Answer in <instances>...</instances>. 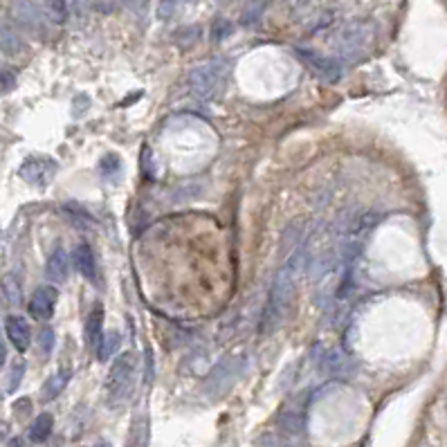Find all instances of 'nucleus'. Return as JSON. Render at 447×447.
Instances as JSON below:
<instances>
[{
	"instance_id": "1",
	"label": "nucleus",
	"mask_w": 447,
	"mask_h": 447,
	"mask_svg": "<svg viewBox=\"0 0 447 447\" xmlns=\"http://www.w3.org/2000/svg\"><path fill=\"white\" fill-rule=\"evenodd\" d=\"M301 261H303V252L297 250L290 258L283 261L279 272H276L272 288H270V295H268V301H266V308H263V315H261V326H258L261 335H270L281 323V319L286 317L290 301H292V295H295V288H297V279H299V272H301Z\"/></svg>"
},
{
	"instance_id": "2",
	"label": "nucleus",
	"mask_w": 447,
	"mask_h": 447,
	"mask_svg": "<svg viewBox=\"0 0 447 447\" xmlns=\"http://www.w3.org/2000/svg\"><path fill=\"white\" fill-rule=\"evenodd\" d=\"M135 378H137V356L133 351L119 353L106 378V403L113 409L124 407L129 403V398L133 396Z\"/></svg>"
},
{
	"instance_id": "3",
	"label": "nucleus",
	"mask_w": 447,
	"mask_h": 447,
	"mask_svg": "<svg viewBox=\"0 0 447 447\" xmlns=\"http://www.w3.org/2000/svg\"><path fill=\"white\" fill-rule=\"evenodd\" d=\"M373 41V27L366 21H348L337 25L333 32V48L337 56L342 59H358L362 56Z\"/></svg>"
},
{
	"instance_id": "4",
	"label": "nucleus",
	"mask_w": 447,
	"mask_h": 447,
	"mask_svg": "<svg viewBox=\"0 0 447 447\" xmlns=\"http://www.w3.org/2000/svg\"><path fill=\"white\" fill-rule=\"evenodd\" d=\"M227 72H229V64L225 59L221 56L209 59L189 72V90L198 99H205V101L214 99L223 90Z\"/></svg>"
},
{
	"instance_id": "5",
	"label": "nucleus",
	"mask_w": 447,
	"mask_h": 447,
	"mask_svg": "<svg viewBox=\"0 0 447 447\" xmlns=\"http://www.w3.org/2000/svg\"><path fill=\"white\" fill-rule=\"evenodd\" d=\"M295 54L303 61V64L311 68L319 79L323 81H328V84H335V81H340L342 79V61L340 59H335V56H326V54H321V52H315V50H295Z\"/></svg>"
},
{
	"instance_id": "6",
	"label": "nucleus",
	"mask_w": 447,
	"mask_h": 447,
	"mask_svg": "<svg viewBox=\"0 0 447 447\" xmlns=\"http://www.w3.org/2000/svg\"><path fill=\"white\" fill-rule=\"evenodd\" d=\"M19 174L25 182L32 184V187H48V184L54 180L56 162L52 158H45V156H32L21 164Z\"/></svg>"
},
{
	"instance_id": "7",
	"label": "nucleus",
	"mask_w": 447,
	"mask_h": 447,
	"mask_svg": "<svg viewBox=\"0 0 447 447\" xmlns=\"http://www.w3.org/2000/svg\"><path fill=\"white\" fill-rule=\"evenodd\" d=\"M11 14L16 23L32 34H43L45 27V11L34 3V0H11Z\"/></svg>"
},
{
	"instance_id": "8",
	"label": "nucleus",
	"mask_w": 447,
	"mask_h": 447,
	"mask_svg": "<svg viewBox=\"0 0 447 447\" xmlns=\"http://www.w3.org/2000/svg\"><path fill=\"white\" fill-rule=\"evenodd\" d=\"M56 301H59V290L54 286H41L32 292V297H29L27 313L36 321H45L54 315Z\"/></svg>"
},
{
	"instance_id": "9",
	"label": "nucleus",
	"mask_w": 447,
	"mask_h": 447,
	"mask_svg": "<svg viewBox=\"0 0 447 447\" xmlns=\"http://www.w3.org/2000/svg\"><path fill=\"white\" fill-rule=\"evenodd\" d=\"M72 263L74 268L79 270V274L84 276L86 281L90 283H97L99 279V268H97V258H95V252L88 243H79L72 252Z\"/></svg>"
},
{
	"instance_id": "10",
	"label": "nucleus",
	"mask_w": 447,
	"mask_h": 447,
	"mask_svg": "<svg viewBox=\"0 0 447 447\" xmlns=\"http://www.w3.org/2000/svg\"><path fill=\"white\" fill-rule=\"evenodd\" d=\"M5 333L9 337L11 346L19 353H25L29 348V342H32V331H29V323L25 321V317L21 315H9L5 319Z\"/></svg>"
},
{
	"instance_id": "11",
	"label": "nucleus",
	"mask_w": 447,
	"mask_h": 447,
	"mask_svg": "<svg viewBox=\"0 0 447 447\" xmlns=\"http://www.w3.org/2000/svg\"><path fill=\"white\" fill-rule=\"evenodd\" d=\"M68 272H70V258L66 250L64 248L52 250V254L48 256V263H45V276L52 283H64L68 279Z\"/></svg>"
},
{
	"instance_id": "12",
	"label": "nucleus",
	"mask_w": 447,
	"mask_h": 447,
	"mask_svg": "<svg viewBox=\"0 0 447 447\" xmlns=\"http://www.w3.org/2000/svg\"><path fill=\"white\" fill-rule=\"evenodd\" d=\"M104 333V306L95 303L90 308V313L86 317V326H84V335H86V344L90 348H95L101 340Z\"/></svg>"
},
{
	"instance_id": "13",
	"label": "nucleus",
	"mask_w": 447,
	"mask_h": 447,
	"mask_svg": "<svg viewBox=\"0 0 447 447\" xmlns=\"http://www.w3.org/2000/svg\"><path fill=\"white\" fill-rule=\"evenodd\" d=\"M68 382H70V371H68V368H59L56 373H52L48 380L43 382L41 400H43V403H50V400L59 398L61 393H64V389L68 387Z\"/></svg>"
},
{
	"instance_id": "14",
	"label": "nucleus",
	"mask_w": 447,
	"mask_h": 447,
	"mask_svg": "<svg viewBox=\"0 0 447 447\" xmlns=\"http://www.w3.org/2000/svg\"><path fill=\"white\" fill-rule=\"evenodd\" d=\"M0 52L7 56H16L23 52V39L19 36L16 29L3 21H0Z\"/></svg>"
},
{
	"instance_id": "15",
	"label": "nucleus",
	"mask_w": 447,
	"mask_h": 447,
	"mask_svg": "<svg viewBox=\"0 0 447 447\" xmlns=\"http://www.w3.org/2000/svg\"><path fill=\"white\" fill-rule=\"evenodd\" d=\"M52 427H54V418H52V413H41L34 418V423L29 425V431H27V436L32 443H45L50 438L52 434Z\"/></svg>"
},
{
	"instance_id": "16",
	"label": "nucleus",
	"mask_w": 447,
	"mask_h": 447,
	"mask_svg": "<svg viewBox=\"0 0 447 447\" xmlns=\"http://www.w3.org/2000/svg\"><path fill=\"white\" fill-rule=\"evenodd\" d=\"M121 346V333L117 331H108V333H101V340L99 344L95 346L97 348V360L99 362H106V360H111L115 353L119 351Z\"/></svg>"
},
{
	"instance_id": "17",
	"label": "nucleus",
	"mask_w": 447,
	"mask_h": 447,
	"mask_svg": "<svg viewBox=\"0 0 447 447\" xmlns=\"http://www.w3.org/2000/svg\"><path fill=\"white\" fill-rule=\"evenodd\" d=\"M43 11L52 23L61 25L68 19V0H43Z\"/></svg>"
},
{
	"instance_id": "18",
	"label": "nucleus",
	"mask_w": 447,
	"mask_h": 447,
	"mask_svg": "<svg viewBox=\"0 0 447 447\" xmlns=\"http://www.w3.org/2000/svg\"><path fill=\"white\" fill-rule=\"evenodd\" d=\"M126 447H149V421H146V416H142L140 421L135 418Z\"/></svg>"
},
{
	"instance_id": "19",
	"label": "nucleus",
	"mask_w": 447,
	"mask_h": 447,
	"mask_svg": "<svg viewBox=\"0 0 447 447\" xmlns=\"http://www.w3.org/2000/svg\"><path fill=\"white\" fill-rule=\"evenodd\" d=\"M54 342H56V335L50 326H43L39 331V337H36V344H39V353L41 358H50V353L54 351Z\"/></svg>"
},
{
	"instance_id": "20",
	"label": "nucleus",
	"mask_w": 447,
	"mask_h": 447,
	"mask_svg": "<svg viewBox=\"0 0 447 447\" xmlns=\"http://www.w3.org/2000/svg\"><path fill=\"white\" fill-rule=\"evenodd\" d=\"M121 171V160L117 156H113V153H108V156H104L99 160V174L104 178H113Z\"/></svg>"
},
{
	"instance_id": "21",
	"label": "nucleus",
	"mask_w": 447,
	"mask_h": 447,
	"mask_svg": "<svg viewBox=\"0 0 447 447\" xmlns=\"http://www.w3.org/2000/svg\"><path fill=\"white\" fill-rule=\"evenodd\" d=\"M23 376H25V362H23V360L14 362V364H11V371H9V376H7V393H14V391L19 389V384H21Z\"/></svg>"
},
{
	"instance_id": "22",
	"label": "nucleus",
	"mask_w": 447,
	"mask_h": 447,
	"mask_svg": "<svg viewBox=\"0 0 447 447\" xmlns=\"http://www.w3.org/2000/svg\"><path fill=\"white\" fill-rule=\"evenodd\" d=\"M3 290H5V297L9 303H19L21 301V286L19 281L14 279V276H5L3 279Z\"/></svg>"
},
{
	"instance_id": "23",
	"label": "nucleus",
	"mask_w": 447,
	"mask_h": 447,
	"mask_svg": "<svg viewBox=\"0 0 447 447\" xmlns=\"http://www.w3.org/2000/svg\"><path fill=\"white\" fill-rule=\"evenodd\" d=\"M149 5H151V0H124V7L133 14V16H137V19H144L146 16Z\"/></svg>"
},
{
	"instance_id": "24",
	"label": "nucleus",
	"mask_w": 447,
	"mask_h": 447,
	"mask_svg": "<svg viewBox=\"0 0 447 447\" xmlns=\"http://www.w3.org/2000/svg\"><path fill=\"white\" fill-rule=\"evenodd\" d=\"M180 0H158V19L160 21H169L174 16V11L178 7Z\"/></svg>"
},
{
	"instance_id": "25",
	"label": "nucleus",
	"mask_w": 447,
	"mask_h": 447,
	"mask_svg": "<svg viewBox=\"0 0 447 447\" xmlns=\"http://www.w3.org/2000/svg\"><path fill=\"white\" fill-rule=\"evenodd\" d=\"M14 86V74L11 72H5V70H0V88L7 90Z\"/></svg>"
},
{
	"instance_id": "26",
	"label": "nucleus",
	"mask_w": 447,
	"mask_h": 447,
	"mask_svg": "<svg viewBox=\"0 0 447 447\" xmlns=\"http://www.w3.org/2000/svg\"><path fill=\"white\" fill-rule=\"evenodd\" d=\"M5 362H7V348H5V344H0V368L5 366Z\"/></svg>"
},
{
	"instance_id": "27",
	"label": "nucleus",
	"mask_w": 447,
	"mask_h": 447,
	"mask_svg": "<svg viewBox=\"0 0 447 447\" xmlns=\"http://www.w3.org/2000/svg\"><path fill=\"white\" fill-rule=\"evenodd\" d=\"M315 3H317V0H297V7H311Z\"/></svg>"
},
{
	"instance_id": "28",
	"label": "nucleus",
	"mask_w": 447,
	"mask_h": 447,
	"mask_svg": "<svg viewBox=\"0 0 447 447\" xmlns=\"http://www.w3.org/2000/svg\"><path fill=\"white\" fill-rule=\"evenodd\" d=\"M95 447H111V443H106V441H101V443H97Z\"/></svg>"
},
{
	"instance_id": "29",
	"label": "nucleus",
	"mask_w": 447,
	"mask_h": 447,
	"mask_svg": "<svg viewBox=\"0 0 447 447\" xmlns=\"http://www.w3.org/2000/svg\"><path fill=\"white\" fill-rule=\"evenodd\" d=\"M187 3H194V0H187Z\"/></svg>"
}]
</instances>
